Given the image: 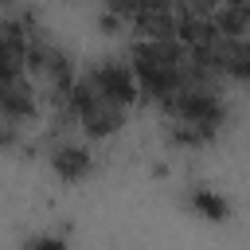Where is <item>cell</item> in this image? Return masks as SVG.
Returning a JSON list of instances; mask_svg holds the SVG:
<instances>
[{"instance_id": "2", "label": "cell", "mask_w": 250, "mask_h": 250, "mask_svg": "<svg viewBox=\"0 0 250 250\" xmlns=\"http://www.w3.org/2000/svg\"><path fill=\"white\" fill-rule=\"evenodd\" d=\"M105 102H113V105H129L133 98H137V90H141V78H137V70L133 66H125V62H117V59H105V62H98L94 70H90V78H86Z\"/></svg>"}, {"instance_id": "4", "label": "cell", "mask_w": 250, "mask_h": 250, "mask_svg": "<svg viewBox=\"0 0 250 250\" xmlns=\"http://www.w3.org/2000/svg\"><path fill=\"white\" fill-rule=\"evenodd\" d=\"M188 203L203 215V219H211V223H219V219H227V203L215 195V191H207V188H195L191 195H188Z\"/></svg>"}, {"instance_id": "3", "label": "cell", "mask_w": 250, "mask_h": 250, "mask_svg": "<svg viewBox=\"0 0 250 250\" xmlns=\"http://www.w3.org/2000/svg\"><path fill=\"white\" fill-rule=\"evenodd\" d=\"M55 172L62 180H82L90 172V152L78 148V145H59L55 148Z\"/></svg>"}, {"instance_id": "1", "label": "cell", "mask_w": 250, "mask_h": 250, "mask_svg": "<svg viewBox=\"0 0 250 250\" xmlns=\"http://www.w3.org/2000/svg\"><path fill=\"white\" fill-rule=\"evenodd\" d=\"M133 70H137V78H141V90H148L152 98H164V102L184 86L180 55H176L168 43H145V47H137Z\"/></svg>"}]
</instances>
